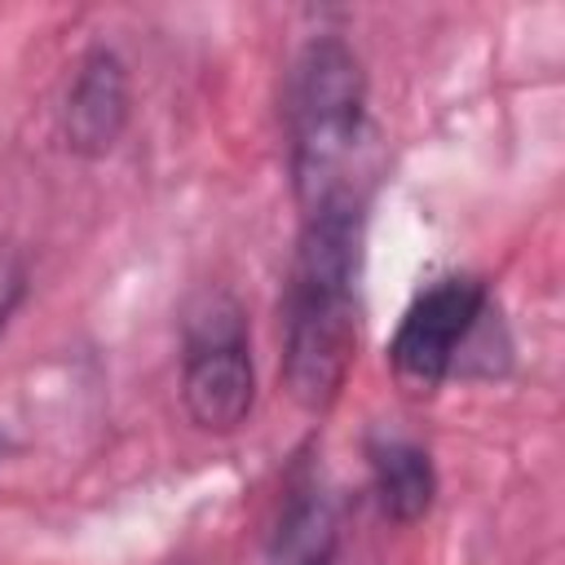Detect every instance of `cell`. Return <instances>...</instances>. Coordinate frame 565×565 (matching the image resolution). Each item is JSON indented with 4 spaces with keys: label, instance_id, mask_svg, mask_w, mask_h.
Segmentation results:
<instances>
[{
    "label": "cell",
    "instance_id": "9",
    "mask_svg": "<svg viewBox=\"0 0 565 565\" xmlns=\"http://www.w3.org/2000/svg\"><path fill=\"white\" fill-rule=\"evenodd\" d=\"M4 450H9V441H4V433H0V459H4Z\"/></svg>",
    "mask_w": 565,
    "mask_h": 565
},
{
    "label": "cell",
    "instance_id": "1",
    "mask_svg": "<svg viewBox=\"0 0 565 565\" xmlns=\"http://www.w3.org/2000/svg\"><path fill=\"white\" fill-rule=\"evenodd\" d=\"M362 247L366 194L300 212V234L278 305L282 384L296 406L322 415L335 406L358 358L362 327Z\"/></svg>",
    "mask_w": 565,
    "mask_h": 565
},
{
    "label": "cell",
    "instance_id": "7",
    "mask_svg": "<svg viewBox=\"0 0 565 565\" xmlns=\"http://www.w3.org/2000/svg\"><path fill=\"white\" fill-rule=\"evenodd\" d=\"M274 565H335V512L318 477L291 481L274 534H269Z\"/></svg>",
    "mask_w": 565,
    "mask_h": 565
},
{
    "label": "cell",
    "instance_id": "4",
    "mask_svg": "<svg viewBox=\"0 0 565 565\" xmlns=\"http://www.w3.org/2000/svg\"><path fill=\"white\" fill-rule=\"evenodd\" d=\"M181 406L212 437L238 433L256 406L252 327L230 291H203L181 318Z\"/></svg>",
    "mask_w": 565,
    "mask_h": 565
},
{
    "label": "cell",
    "instance_id": "5",
    "mask_svg": "<svg viewBox=\"0 0 565 565\" xmlns=\"http://www.w3.org/2000/svg\"><path fill=\"white\" fill-rule=\"evenodd\" d=\"M132 124V71L110 44H88L66 79L57 128L75 159H106Z\"/></svg>",
    "mask_w": 565,
    "mask_h": 565
},
{
    "label": "cell",
    "instance_id": "3",
    "mask_svg": "<svg viewBox=\"0 0 565 565\" xmlns=\"http://www.w3.org/2000/svg\"><path fill=\"white\" fill-rule=\"evenodd\" d=\"M388 371L411 393H437L450 380H503L512 335L494 287L481 274H441L419 287L388 335Z\"/></svg>",
    "mask_w": 565,
    "mask_h": 565
},
{
    "label": "cell",
    "instance_id": "8",
    "mask_svg": "<svg viewBox=\"0 0 565 565\" xmlns=\"http://www.w3.org/2000/svg\"><path fill=\"white\" fill-rule=\"evenodd\" d=\"M26 296H31V269H26V260L18 252L0 247V335L18 318V309L26 305Z\"/></svg>",
    "mask_w": 565,
    "mask_h": 565
},
{
    "label": "cell",
    "instance_id": "6",
    "mask_svg": "<svg viewBox=\"0 0 565 565\" xmlns=\"http://www.w3.org/2000/svg\"><path fill=\"white\" fill-rule=\"evenodd\" d=\"M366 468L380 516L393 525H419L437 503V463L428 446L402 433H371L366 437Z\"/></svg>",
    "mask_w": 565,
    "mask_h": 565
},
{
    "label": "cell",
    "instance_id": "2",
    "mask_svg": "<svg viewBox=\"0 0 565 565\" xmlns=\"http://www.w3.org/2000/svg\"><path fill=\"white\" fill-rule=\"evenodd\" d=\"M366 102L371 84L362 53L335 31L309 35L282 88L287 177L300 212L366 194Z\"/></svg>",
    "mask_w": 565,
    "mask_h": 565
}]
</instances>
